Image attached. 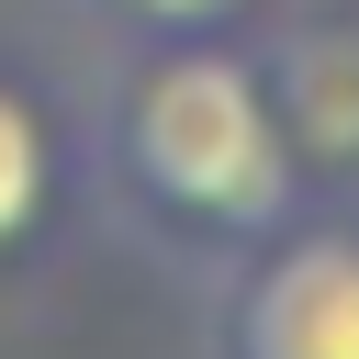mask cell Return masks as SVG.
Returning a JSON list of instances; mask_svg holds the SVG:
<instances>
[{
    "instance_id": "5b68a950",
    "label": "cell",
    "mask_w": 359,
    "mask_h": 359,
    "mask_svg": "<svg viewBox=\"0 0 359 359\" xmlns=\"http://www.w3.org/2000/svg\"><path fill=\"white\" fill-rule=\"evenodd\" d=\"M135 34H224V22H247L258 0H112Z\"/></svg>"
},
{
    "instance_id": "6da1fadb",
    "label": "cell",
    "mask_w": 359,
    "mask_h": 359,
    "mask_svg": "<svg viewBox=\"0 0 359 359\" xmlns=\"http://www.w3.org/2000/svg\"><path fill=\"white\" fill-rule=\"evenodd\" d=\"M112 157L157 224L213 236V247H258L269 224H292L314 202L292 123L269 101V67L224 34H157L135 56L123 112H112Z\"/></svg>"
},
{
    "instance_id": "277c9868",
    "label": "cell",
    "mask_w": 359,
    "mask_h": 359,
    "mask_svg": "<svg viewBox=\"0 0 359 359\" xmlns=\"http://www.w3.org/2000/svg\"><path fill=\"white\" fill-rule=\"evenodd\" d=\"M45 191H56V135H45V112L0 79V247H22V236H34Z\"/></svg>"
},
{
    "instance_id": "3957f363",
    "label": "cell",
    "mask_w": 359,
    "mask_h": 359,
    "mask_svg": "<svg viewBox=\"0 0 359 359\" xmlns=\"http://www.w3.org/2000/svg\"><path fill=\"white\" fill-rule=\"evenodd\" d=\"M269 101L292 123V157L303 180H359V22H303L280 56H269Z\"/></svg>"
},
{
    "instance_id": "7a4b0ae2",
    "label": "cell",
    "mask_w": 359,
    "mask_h": 359,
    "mask_svg": "<svg viewBox=\"0 0 359 359\" xmlns=\"http://www.w3.org/2000/svg\"><path fill=\"white\" fill-rule=\"evenodd\" d=\"M224 359H359V224L292 213L258 247H236L224 292Z\"/></svg>"
}]
</instances>
